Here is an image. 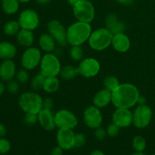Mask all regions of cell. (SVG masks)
Returning a JSON list of instances; mask_svg holds the SVG:
<instances>
[{"mask_svg":"<svg viewBox=\"0 0 155 155\" xmlns=\"http://www.w3.org/2000/svg\"><path fill=\"white\" fill-rule=\"evenodd\" d=\"M69 55L70 58L74 61H81L83 59L84 51L80 45H74L70 48Z\"/></svg>","mask_w":155,"mask_h":155,"instance_id":"f1b7e54d","label":"cell"},{"mask_svg":"<svg viewBox=\"0 0 155 155\" xmlns=\"http://www.w3.org/2000/svg\"><path fill=\"white\" fill-rule=\"evenodd\" d=\"M90 155H106L102 151H100V150H94L93 151L91 152Z\"/></svg>","mask_w":155,"mask_h":155,"instance_id":"bcb514c9","label":"cell"},{"mask_svg":"<svg viewBox=\"0 0 155 155\" xmlns=\"http://www.w3.org/2000/svg\"><path fill=\"white\" fill-rule=\"evenodd\" d=\"M111 45L118 52L125 53L130 48L131 41L126 33H117L114 34Z\"/></svg>","mask_w":155,"mask_h":155,"instance_id":"ac0fdd59","label":"cell"},{"mask_svg":"<svg viewBox=\"0 0 155 155\" xmlns=\"http://www.w3.org/2000/svg\"><path fill=\"white\" fill-rule=\"evenodd\" d=\"M151 155H155V154H151Z\"/></svg>","mask_w":155,"mask_h":155,"instance_id":"f5cc1de1","label":"cell"},{"mask_svg":"<svg viewBox=\"0 0 155 155\" xmlns=\"http://www.w3.org/2000/svg\"><path fill=\"white\" fill-rule=\"evenodd\" d=\"M38 44L41 50L46 53L52 52L55 49L56 41L48 33H42L38 39Z\"/></svg>","mask_w":155,"mask_h":155,"instance_id":"ffe728a7","label":"cell"},{"mask_svg":"<svg viewBox=\"0 0 155 155\" xmlns=\"http://www.w3.org/2000/svg\"><path fill=\"white\" fill-rule=\"evenodd\" d=\"M94 136L96 138V139L99 141H103L104 140V139L106 138V136H107V131L106 130H104L102 127H98V128L95 129V131H94Z\"/></svg>","mask_w":155,"mask_h":155,"instance_id":"f35d334b","label":"cell"},{"mask_svg":"<svg viewBox=\"0 0 155 155\" xmlns=\"http://www.w3.org/2000/svg\"><path fill=\"white\" fill-rule=\"evenodd\" d=\"M5 89H6L5 85L3 83L2 81H0V96H2V94L4 93L5 91Z\"/></svg>","mask_w":155,"mask_h":155,"instance_id":"f6af8a7d","label":"cell"},{"mask_svg":"<svg viewBox=\"0 0 155 155\" xmlns=\"http://www.w3.org/2000/svg\"><path fill=\"white\" fill-rule=\"evenodd\" d=\"M133 124L138 129H145L151 124L153 117V111L148 105H138L133 112Z\"/></svg>","mask_w":155,"mask_h":155,"instance_id":"52a82bcc","label":"cell"},{"mask_svg":"<svg viewBox=\"0 0 155 155\" xmlns=\"http://www.w3.org/2000/svg\"><path fill=\"white\" fill-rule=\"evenodd\" d=\"M133 148L136 151H141L143 152L146 148V141L145 138L141 136H136L133 139L132 142Z\"/></svg>","mask_w":155,"mask_h":155,"instance_id":"f546056e","label":"cell"},{"mask_svg":"<svg viewBox=\"0 0 155 155\" xmlns=\"http://www.w3.org/2000/svg\"><path fill=\"white\" fill-rule=\"evenodd\" d=\"M112 123L116 124L120 128L130 127L133 123V112L130 109L116 108L112 114Z\"/></svg>","mask_w":155,"mask_h":155,"instance_id":"5bb4252c","label":"cell"},{"mask_svg":"<svg viewBox=\"0 0 155 155\" xmlns=\"http://www.w3.org/2000/svg\"><path fill=\"white\" fill-rule=\"evenodd\" d=\"M120 128L114 123L110 124L106 129L107 136H110V137H116L120 133Z\"/></svg>","mask_w":155,"mask_h":155,"instance_id":"8d00e7d4","label":"cell"},{"mask_svg":"<svg viewBox=\"0 0 155 155\" xmlns=\"http://www.w3.org/2000/svg\"><path fill=\"white\" fill-rule=\"evenodd\" d=\"M42 57V53L39 48L34 46L27 48L21 56V66L28 71H33L39 66Z\"/></svg>","mask_w":155,"mask_h":155,"instance_id":"ba28073f","label":"cell"},{"mask_svg":"<svg viewBox=\"0 0 155 155\" xmlns=\"http://www.w3.org/2000/svg\"><path fill=\"white\" fill-rule=\"evenodd\" d=\"M20 85L18 81L15 80H11V81L8 82L7 86H6V89L10 92L11 94H17L19 91Z\"/></svg>","mask_w":155,"mask_h":155,"instance_id":"e575fe53","label":"cell"},{"mask_svg":"<svg viewBox=\"0 0 155 155\" xmlns=\"http://www.w3.org/2000/svg\"><path fill=\"white\" fill-rule=\"evenodd\" d=\"M36 2L39 5H45L48 4L51 0H36Z\"/></svg>","mask_w":155,"mask_h":155,"instance_id":"7dc6e473","label":"cell"},{"mask_svg":"<svg viewBox=\"0 0 155 155\" xmlns=\"http://www.w3.org/2000/svg\"><path fill=\"white\" fill-rule=\"evenodd\" d=\"M40 72L46 77H58L61 71V64L55 54L45 53L42 55L40 64Z\"/></svg>","mask_w":155,"mask_h":155,"instance_id":"5b68a950","label":"cell"},{"mask_svg":"<svg viewBox=\"0 0 155 155\" xmlns=\"http://www.w3.org/2000/svg\"><path fill=\"white\" fill-rule=\"evenodd\" d=\"M63 148H61L59 145H57V146L54 147V148L51 149V155H63Z\"/></svg>","mask_w":155,"mask_h":155,"instance_id":"60d3db41","label":"cell"},{"mask_svg":"<svg viewBox=\"0 0 155 155\" xmlns=\"http://www.w3.org/2000/svg\"><path fill=\"white\" fill-rule=\"evenodd\" d=\"M86 136L83 133H77L75 134L74 139V148H80L86 145Z\"/></svg>","mask_w":155,"mask_h":155,"instance_id":"d6a6232c","label":"cell"},{"mask_svg":"<svg viewBox=\"0 0 155 155\" xmlns=\"http://www.w3.org/2000/svg\"><path fill=\"white\" fill-rule=\"evenodd\" d=\"M114 34L106 27H99L92 32L88 42L92 49L101 51L111 45Z\"/></svg>","mask_w":155,"mask_h":155,"instance_id":"277c9868","label":"cell"},{"mask_svg":"<svg viewBox=\"0 0 155 155\" xmlns=\"http://www.w3.org/2000/svg\"><path fill=\"white\" fill-rule=\"evenodd\" d=\"M79 74H79L78 68L71 66V65H66V66L63 67L60 73L61 77L64 80H73V79L76 78Z\"/></svg>","mask_w":155,"mask_h":155,"instance_id":"484cf974","label":"cell"},{"mask_svg":"<svg viewBox=\"0 0 155 155\" xmlns=\"http://www.w3.org/2000/svg\"><path fill=\"white\" fill-rule=\"evenodd\" d=\"M80 75L85 78H92L98 75L101 70L99 61L95 58H86L80 61L78 67Z\"/></svg>","mask_w":155,"mask_h":155,"instance_id":"8fae6325","label":"cell"},{"mask_svg":"<svg viewBox=\"0 0 155 155\" xmlns=\"http://www.w3.org/2000/svg\"><path fill=\"white\" fill-rule=\"evenodd\" d=\"M74 139L75 133L73 130L58 129L56 134V140L58 145L64 150H71L74 148Z\"/></svg>","mask_w":155,"mask_h":155,"instance_id":"9a60e30c","label":"cell"},{"mask_svg":"<svg viewBox=\"0 0 155 155\" xmlns=\"http://www.w3.org/2000/svg\"><path fill=\"white\" fill-rule=\"evenodd\" d=\"M54 122L58 129L74 130L78 125V119L72 111L66 109L59 110L54 114Z\"/></svg>","mask_w":155,"mask_h":155,"instance_id":"9c48e42d","label":"cell"},{"mask_svg":"<svg viewBox=\"0 0 155 155\" xmlns=\"http://www.w3.org/2000/svg\"><path fill=\"white\" fill-rule=\"evenodd\" d=\"M117 3L124 6H130L133 4L134 0H115Z\"/></svg>","mask_w":155,"mask_h":155,"instance_id":"b9f144b4","label":"cell"},{"mask_svg":"<svg viewBox=\"0 0 155 155\" xmlns=\"http://www.w3.org/2000/svg\"><path fill=\"white\" fill-rule=\"evenodd\" d=\"M145 103H146V98H145V97L142 95H139V98H138V101H137L138 105L145 104Z\"/></svg>","mask_w":155,"mask_h":155,"instance_id":"ee69618b","label":"cell"},{"mask_svg":"<svg viewBox=\"0 0 155 155\" xmlns=\"http://www.w3.org/2000/svg\"><path fill=\"white\" fill-rule=\"evenodd\" d=\"M92 32V26L89 23L76 21L67 28V41L71 46H81L88 42Z\"/></svg>","mask_w":155,"mask_h":155,"instance_id":"7a4b0ae2","label":"cell"},{"mask_svg":"<svg viewBox=\"0 0 155 155\" xmlns=\"http://www.w3.org/2000/svg\"><path fill=\"white\" fill-rule=\"evenodd\" d=\"M60 88V80L57 77H46L44 82L42 89L47 93H54Z\"/></svg>","mask_w":155,"mask_h":155,"instance_id":"cb8c5ba5","label":"cell"},{"mask_svg":"<svg viewBox=\"0 0 155 155\" xmlns=\"http://www.w3.org/2000/svg\"><path fill=\"white\" fill-rule=\"evenodd\" d=\"M21 29L28 30H36L39 25V17L37 12L31 8L23 10L20 13L18 19Z\"/></svg>","mask_w":155,"mask_h":155,"instance_id":"30bf717a","label":"cell"},{"mask_svg":"<svg viewBox=\"0 0 155 155\" xmlns=\"http://www.w3.org/2000/svg\"><path fill=\"white\" fill-rule=\"evenodd\" d=\"M83 120L89 128L95 130L101 126L103 116L101 110L95 105L86 107L83 112Z\"/></svg>","mask_w":155,"mask_h":155,"instance_id":"4fadbf2b","label":"cell"},{"mask_svg":"<svg viewBox=\"0 0 155 155\" xmlns=\"http://www.w3.org/2000/svg\"><path fill=\"white\" fill-rule=\"evenodd\" d=\"M30 1H31V0H19L20 2H21V3H27Z\"/></svg>","mask_w":155,"mask_h":155,"instance_id":"f907efd6","label":"cell"},{"mask_svg":"<svg viewBox=\"0 0 155 155\" xmlns=\"http://www.w3.org/2000/svg\"><path fill=\"white\" fill-rule=\"evenodd\" d=\"M39 125L47 131H52L56 128L54 114L49 109L42 108L37 114Z\"/></svg>","mask_w":155,"mask_h":155,"instance_id":"2e32d148","label":"cell"},{"mask_svg":"<svg viewBox=\"0 0 155 155\" xmlns=\"http://www.w3.org/2000/svg\"><path fill=\"white\" fill-rule=\"evenodd\" d=\"M21 29V26H20L18 21L11 20V21H7L4 24L3 31H4L5 34L7 35V36H14L18 34Z\"/></svg>","mask_w":155,"mask_h":155,"instance_id":"d4e9b609","label":"cell"},{"mask_svg":"<svg viewBox=\"0 0 155 155\" xmlns=\"http://www.w3.org/2000/svg\"><path fill=\"white\" fill-rule=\"evenodd\" d=\"M48 33L56 41V43L61 46H64L68 44L67 41V29L61 21L51 20L47 24Z\"/></svg>","mask_w":155,"mask_h":155,"instance_id":"7c38bea8","label":"cell"},{"mask_svg":"<svg viewBox=\"0 0 155 155\" xmlns=\"http://www.w3.org/2000/svg\"><path fill=\"white\" fill-rule=\"evenodd\" d=\"M119 18H118L117 15L114 13H110L106 16L105 20H104V23H105V27L106 28L110 29L119 21Z\"/></svg>","mask_w":155,"mask_h":155,"instance_id":"1f68e13d","label":"cell"},{"mask_svg":"<svg viewBox=\"0 0 155 155\" xmlns=\"http://www.w3.org/2000/svg\"><path fill=\"white\" fill-rule=\"evenodd\" d=\"M18 105L25 114H38L43 108V98L35 92H26L20 95Z\"/></svg>","mask_w":155,"mask_h":155,"instance_id":"3957f363","label":"cell"},{"mask_svg":"<svg viewBox=\"0 0 155 155\" xmlns=\"http://www.w3.org/2000/svg\"><path fill=\"white\" fill-rule=\"evenodd\" d=\"M103 83H104V89L110 91L111 92L114 91L120 85L118 79L114 76L111 75L106 77L103 81Z\"/></svg>","mask_w":155,"mask_h":155,"instance_id":"83f0119b","label":"cell"},{"mask_svg":"<svg viewBox=\"0 0 155 155\" xmlns=\"http://www.w3.org/2000/svg\"><path fill=\"white\" fill-rule=\"evenodd\" d=\"M126 30V24L124 21H119L111 29H110V31L113 34H117V33H124Z\"/></svg>","mask_w":155,"mask_h":155,"instance_id":"74e56055","label":"cell"},{"mask_svg":"<svg viewBox=\"0 0 155 155\" xmlns=\"http://www.w3.org/2000/svg\"><path fill=\"white\" fill-rule=\"evenodd\" d=\"M11 150V143L8 139L0 138V154H7Z\"/></svg>","mask_w":155,"mask_h":155,"instance_id":"836d02e7","label":"cell"},{"mask_svg":"<svg viewBox=\"0 0 155 155\" xmlns=\"http://www.w3.org/2000/svg\"><path fill=\"white\" fill-rule=\"evenodd\" d=\"M112 102V92L106 89H100L93 97V105L101 109Z\"/></svg>","mask_w":155,"mask_h":155,"instance_id":"d6986e66","label":"cell"},{"mask_svg":"<svg viewBox=\"0 0 155 155\" xmlns=\"http://www.w3.org/2000/svg\"><path fill=\"white\" fill-rule=\"evenodd\" d=\"M139 91L135 85L130 83H120L112 92V104L116 108L131 109L137 104Z\"/></svg>","mask_w":155,"mask_h":155,"instance_id":"6da1fadb","label":"cell"},{"mask_svg":"<svg viewBox=\"0 0 155 155\" xmlns=\"http://www.w3.org/2000/svg\"><path fill=\"white\" fill-rule=\"evenodd\" d=\"M46 77L44 76L41 72L35 75L30 80V86L33 91H39L43 87L44 82Z\"/></svg>","mask_w":155,"mask_h":155,"instance_id":"4316f807","label":"cell"},{"mask_svg":"<svg viewBox=\"0 0 155 155\" xmlns=\"http://www.w3.org/2000/svg\"><path fill=\"white\" fill-rule=\"evenodd\" d=\"M24 122L27 126H33L38 122L37 114H25V116L24 117Z\"/></svg>","mask_w":155,"mask_h":155,"instance_id":"d590c367","label":"cell"},{"mask_svg":"<svg viewBox=\"0 0 155 155\" xmlns=\"http://www.w3.org/2000/svg\"><path fill=\"white\" fill-rule=\"evenodd\" d=\"M73 12L76 19L90 24L95 16V9L90 0H80L73 6Z\"/></svg>","mask_w":155,"mask_h":155,"instance_id":"8992f818","label":"cell"},{"mask_svg":"<svg viewBox=\"0 0 155 155\" xmlns=\"http://www.w3.org/2000/svg\"><path fill=\"white\" fill-rule=\"evenodd\" d=\"M17 54V48L13 43L7 41L0 42V59H13Z\"/></svg>","mask_w":155,"mask_h":155,"instance_id":"7402d4cb","label":"cell"},{"mask_svg":"<svg viewBox=\"0 0 155 155\" xmlns=\"http://www.w3.org/2000/svg\"><path fill=\"white\" fill-rule=\"evenodd\" d=\"M15 77L18 83L21 84H24V83H27L30 80V74H29L27 70L23 68L17 73Z\"/></svg>","mask_w":155,"mask_h":155,"instance_id":"4dcf8cb0","label":"cell"},{"mask_svg":"<svg viewBox=\"0 0 155 155\" xmlns=\"http://www.w3.org/2000/svg\"><path fill=\"white\" fill-rule=\"evenodd\" d=\"M54 100L51 98H46L43 99V108L45 109H49L51 110L52 107H54Z\"/></svg>","mask_w":155,"mask_h":155,"instance_id":"ab89813d","label":"cell"},{"mask_svg":"<svg viewBox=\"0 0 155 155\" xmlns=\"http://www.w3.org/2000/svg\"><path fill=\"white\" fill-rule=\"evenodd\" d=\"M20 3L19 0H2L1 6L5 14L12 15L18 12Z\"/></svg>","mask_w":155,"mask_h":155,"instance_id":"603a6c76","label":"cell"},{"mask_svg":"<svg viewBox=\"0 0 155 155\" xmlns=\"http://www.w3.org/2000/svg\"><path fill=\"white\" fill-rule=\"evenodd\" d=\"M79 1H80V0H67V2H68V4H69L70 5L72 6V7L74 5L77 4Z\"/></svg>","mask_w":155,"mask_h":155,"instance_id":"c3c4849f","label":"cell"},{"mask_svg":"<svg viewBox=\"0 0 155 155\" xmlns=\"http://www.w3.org/2000/svg\"><path fill=\"white\" fill-rule=\"evenodd\" d=\"M131 155H145L143 152H141V151H136L135 153L132 154Z\"/></svg>","mask_w":155,"mask_h":155,"instance_id":"681fc988","label":"cell"},{"mask_svg":"<svg viewBox=\"0 0 155 155\" xmlns=\"http://www.w3.org/2000/svg\"><path fill=\"white\" fill-rule=\"evenodd\" d=\"M1 2H2V0H0V5H1Z\"/></svg>","mask_w":155,"mask_h":155,"instance_id":"816d5d0a","label":"cell"},{"mask_svg":"<svg viewBox=\"0 0 155 155\" xmlns=\"http://www.w3.org/2000/svg\"><path fill=\"white\" fill-rule=\"evenodd\" d=\"M16 64L12 59L3 60L0 64V79L4 82H9L16 76Z\"/></svg>","mask_w":155,"mask_h":155,"instance_id":"e0dca14e","label":"cell"},{"mask_svg":"<svg viewBox=\"0 0 155 155\" xmlns=\"http://www.w3.org/2000/svg\"><path fill=\"white\" fill-rule=\"evenodd\" d=\"M6 133H7V129H6L5 126L0 123V138L4 137Z\"/></svg>","mask_w":155,"mask_h":155,"instance_id":"7bdbcfd3","label":"cell"},{"mask_svg":"<svg viewBox=\"0 0 155 155\" xmlns=\"http://www.w3.org/2000/svg\"><path fill=\"white\" fill-rule=\"evenodd\" d=\"M34 34L32 30H25V29H21L16 35V39L18 43L21 46L24 48H29L33 46L34 42Z\"/></svg>","mask_w":155,"mask_h":155,"instance_id":"44dd1931","label":"cell"}]
</instances>
